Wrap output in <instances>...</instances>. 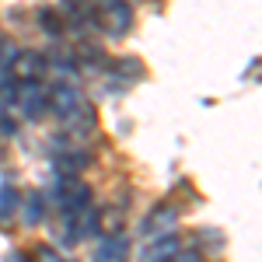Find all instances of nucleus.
I'll use <instances>...</instances> for the list:
<instances>
[{"instance_id":"f257e3e1","label":"nucleus","mask_w":262,"mask_h":262,"mask_svg":"<svg viewBox=\"0 0 262 262\" xmlns=\"http://www.w3.org/2000/svg\"><path fill=\"white\" fill-rule=\"evenodd\" d=\"M46 101H49L63 119H67L74 108H81V91H77V88H70V84H56V88L46 95Z\"/></svg>"},{"instance_id":"f03ea898","label":"nucleus","mask_w":262,"mask_h":262,"mask_svg":"<svg viewBox=\"0 0 262 262\" xmlns=\"http://www.w3.org/2000/svg\"><path fill=\"white\" fill-rule=\"evenodd\" d=\"M14 74L21 77V84H39V77L46 74V60L39 53H21L14 60Z\"/></svg>"},{"instance_id":"7ed1b4c3","label":"nucleus","mask_w":262,"mask_h":262,"mask_svg":"<svg viewBox=\"0 0 262 262\" xmlns=\"http://www.w3.org/2000/svg\"><path fill=\"white\" fill-rule=\"evenodd\" d=\"M18 105L25 108L28 119H39V112L46 108V91L39 84H18Z\"/></svg>"},{"instance_id":"20e7f679","label":"nucleus","mask_w":262,"mask_h":262,"mask_svg":"<svg viewBox=\"0 0 262 262\" xmlns=\"http://www.w3.org/2000/svg\"><path fill=\"white\" fill-rule=\"evenodd\" d=\"M63 206V210H81L84 203H88V189H84L81 182H70L63 179L60 182V200H56Z\"/></svg>"},{"instance_id":"39448f33","label":"nucleus","mask_w":262,"mask_h":262,"mask_svg":"<svg viewBox=\"0 0 262 262\" xmlns=\"http://www.w3.org/2000/svg\"><path fill=\"white\" fill-rule=\"evenodd\" d=\"M126 248H129V242H126V238H112V242L101 245L98 262H122V259H126Z\"/></svg>"},{"instance_id":"423d86ee","label":"nucleus","mask_w":262,"mask_h":262,"mask_svg":"<svg viewBox=\"0 0 262 262\" xmlns=\"http://www.w3.org/2000/svg\"><path fill=\"white\" fill-rule=\"evenodd\" d=\"M105 14L112 18L116 35H122V32H126V25H129V7H126V4H108V7H105Z\"/></svg>"},{"instance_id":"0eeeda50","label":"nucleus","mask_w":262,"mask_h":262,"mask_svg":"<svg viewBox=\"0 0 262 262\" xmlns=\"http://www.w3.org/2000/svg\"><path fill=\"white\" fill-rule=\"evenodd\" d=\"M11 210H14V189H4L0 192V221H7Z\"/></svg>"},{"instance_id":"6e6552de","label":"nucleus","mask_w":262,"mask_h":262,"mask_svg":"<svg viewBox=\"0 0 262 262\" xmlns=\"http://www.w3.org/2000/svg\"><path fill=\"white\" fill-rule=\"evenodd\" d=\"M42 25H46V32H49V35H60V18H56V14L42 11Z\"/></svg>"},{"instance_id":"1a4fd4ad","label":"nucleus","mask_w":262,"mask_h":262,"mask_svg":"<svg viewBox=\"0 0 262 262\" xmlns=\"http://www.w3.org/2000/svg\"><path fill=\"white\" fill-rule=\"evenodd\" d=\"M175 262H196V255H189V252H182V255H179Z\"/></svg>"},{"instance_id":"9d476101","label":"nucleus","mask_w":262,"mask_h":262,"mask_svg":"<svg viewBox=\"0 0 262 262\" xmlns=\"http://www.w3.org/2000/svg\"><path fill=\"white\" fill-rule=\"evenodd\" d=\"M11 262H21V259H18V255H14V259H11Z\"/></svg>"}]
</instances>
